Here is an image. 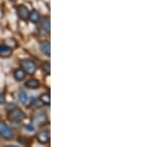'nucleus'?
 Wrapping results in <instances>:
<instances>
[{
	"label": "nucleus",
	"mask_w": 149,
	"mask_h": 147,
	"mask_svg": "<svg viewBox=\"0 0 149 147\" xmlns=\"http://www.w3.org/2000/svg\"><path fill=\"white\" fill-rule=\"evenodd\" d=\"M29 20L32 23H38L41 20V15L37 10H32L29 12Z\"/></svg>",
	"instance_id": "1a4fd4ad"
},
{
	"label": "nucleus",
	"mask_w": 149,
	"mask_h": 147,
	"mask_svg": "<svg viewBox=\"0 0 149 147\" xmlns=\"http://www.w3.org/2000/svg\"><path fill=\"white\" fill-rule=\"evenodd\" d=\"M18 100H19V102L22 103V105H25V103L27 102V100H28L27 93H26L24 91H19V93H18Z\"/></svg>",
	"instance_id": "4468645a"
},
{
	"label": "nucleus",
	"mask_w": 149,
	"mask_h": 147,
	"mask_svg": "<svg viewBox=\"0 0 149 147\" xmlns=\"http://www.w3.org/2000/svg\"><path fill=\"white\" fill-rule=\"evenodd\" d=\"M29 9L26 7L25 5H19L17 7V14H18V17L21 19V20H28L29 17Z\"/></svg>",
	"instance_id": "423d86ee"
},
{
	"label": "nucleus",
	"mask_w": 149,
	"mask_h": 147,
	"mask_svg": "<svg viewBox=\"0 0 149 147\" xmlns=\"http://www.w3.org/2000/svg\"><path fill=\"white\" fill-rule=\"evenodd\" d=\"M32 121L37 125H44L48 122V117L46 113L44 112H37L33 115Z\"/></svg>",
	"instance_id": "20e7f679"
},
{
	"label": "nucleus",
	"mask_w": 149,
	"mask_h": 147,
	"mask_svg": "<svg viewBox=\"0 0 149 147\" xmlns=\"http://www.w3.org/2000/svg\"><path fill=\"white\" fill-rule=\"evenodd\" d=\"M37 141L41 144H47L50 142V131L49 130H42V131L38 132L36 135Z\"/></svg>",
	"instance_id": "39448f33"
},
{
	"label": "nucleus",
	"mask_w": 149,
	"mask_h": 147,
	"mask_svg": "<svg viewBox=\"0 0 149 147\" xmlns=\"http://www.w3.org/2000/svg\"><path fill=\"white\" fill-rule=\"evenodd\" d=\"M25 86L28 88H31V90H35V88H38L40 86V83L38 79H28L25 83Z\"/></svg>",
	"instance_id": "9b49d317"
},
{
	"label": "nucleus",
	"mask_w": 149,
	"mask_h": 147,
	"mask_svg": "<svg viewBox=\"0 0 149 147\" xmlns=\"http://www.w3.org/2000/svg\"><path fill=\"white\" fill-rule=\"evenodd\" d=\"M42 29L44 30V32H46L49 34L50 29H51V23H50V19L48 17H45L42 19Z\"/></svg>",
	"instance_id": "f8f14e48"
},
{
	"label": "nucleus",
	"mask_w": 149,
	"mask_h": 147,
	"mask_svg": "<svg viewBox=\"0 0 149 147\" xmlns=\"http://www.w3.org/2000/svg\"><path fill=\"white\" fill-rule=\"evenodd\" d=\"M0 136L6 140H11L13 138V132L4 121H0Z\"/></svg>",
	"instance_id": "7ed1b4c3"
},
{
	"label": "nucleus",
	"mask_w": 149,
	"mask_h": 147,
	"mask_svg": "<svg viewBox=\"0 0 149 147\" xmlns=\"http://www.w3.org/2000/svg\"><path fill=\"white\" fill-rule=\"evenodd\" d=\"M25 117H26L25 113H24L20 108H18L16 107L8 111V119L10 120L11 122H20V121H22Z\"/></svg>",
	"instance_id": "f257e3e1"
},
{
	"label": "nucleus",
	"mask_w": 149,
	"mask_h": 147,
	"mask_svg": "<svg viewBox=\"0 0 149 147\" xmlns=\"http://www.w3.org/2000/svg\"><path fill=\"white\" fill-rule=\"evenodd\" d=\"M40 102L45 105H50L51 103V96H50V93H43L42 95L40 96Z\"/></svg>",
	"instance_id": "ddd939ff"
},
{
	"label": "nucleus",
	"mask_w": 149,
	"mask_h": 147,
	"mask_svg": "<svg viewBox=\"0 0 149 147\" xmlns=\"http://www.w3.org/2000/svg\"><path fill=\"white\" fill-rule=\"evenodd\" d=\"M43 72L46 75L51 74V64H50V62H45L43 64Z\"/></svg>",
	"instance_id": "2eb2a0df"
},
{
	"label": "nucleus",
	"mask_w": 149,
	"mask_h": 147,
	"mask_svg": "<svg viewBox=\"0 0 149 147\" xmlns=\"http://www.w3.org/2000/svg\"><path fill=\"white\" fill-rule=\"evenodd\" d=\"M40 50L41 52L44 55L49 57L51 55V45H50V42L48 41H45V42H42L40 44Z\"/></svg>",
	"instance_id": "0eeeda50"
},
{
	"label": "nucleus",
	"mask_w": 149,
	"mask_h": 147,
	"mask_svg": "<svg viewBox=\"0 0 149 147\" xmlns=\"http://www.w3.org/2000/svg\"><path fill=\"white\" fill-rule=\"evenodd\" d=\"M12 49L6 45H0V57L7 58L12 55Z\"/></svg>",
	"instance_id": "6e6552de"
},
{
	"label": "nucleus",
	"mask_w": 149,
	"mask_h": 147,
	"mask_svg": "<svg viewBox=\"0 0 149 147\" xmlns=\"http://www.w3.org/2000/svg\"><path fill=\"white\" fill-rule=\"evenodd\" d=\"M26 130L27 131H30V132H32V131H34V129H35V127L33 126V125H31V124H28V125H26Z\"/></svg>",
	"instance_id": "dca6fc26"
},
{
	"label": "nucleus",
	"mask_w": 149,
	"mask_h": 147,
	"mask_svg": "<svg viewBox=\"0 0 149 147\" xmlns=\"http://www.w3.org/2000/svg\"><path fill=\"white\" fill-rule=\"evenodd\" d=\"M4 102V95L3 93H0V103Z\"/></svg>",
	"instance_id": "f3484780"
},
{
	"label": "nucleus",
	"mask_w": 149,
	"mask_h": 147,
	"mask_svg": "<svg viewBox=\"0 0 149 147\" xmlns=\"http://www.w3.org/2000/svg\"><path fill=\"white\" fill-rule=\"evenodd\" d=\"M13 76H14V78H15L16 81L21 82V81H23V79H25L26 73H25V71H24L23 69H17V70H15V71H14Z\"/></svg>",
	"instance_id": "9d476101"
},
{
	"label": "nucleus",
	"mask_w": 149,
	"mask_h": 147,
	"mask_svg": "<svg viewBox=\"0 0 149 147\" xmlns=\"http://www.w3.org/2000/svg\"><path fill=\"white\" fill-rule=\"evenodd\" d=\"M9 1H11V2H15L16 0H9Z\"/></svg>",
	"instance_id": "a211bd4d"
},
{
	"label": "nucleus",
	"mask_w": 149,
	"mask_h": 147,
	"mask_svg": "<svg viewBox=\"0 0 149 147\" xmlns=\"http://www.w3.org/2000/svg\"><path fill=\"white\" fill-rule=\"evenodd\" d=\"M20 66L28 75H34L37 71V65L34 61L30 59H24L20 61Z\"/></svg>",
	"instance_id": "f03ea898"
}]
</instances>
